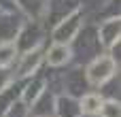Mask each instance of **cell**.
I'll return each instance as SVG.
<instances>
[{
    "label": "cell",
    "mask_w": 121,
    "mask_h": 117,
    "mask_svg": "<svg viewBox=\"0 0 121 117\" xmlns=\"http://www.w3.org/2000/svg\"><path fill=\"white\" fill-rule=\"evenodd\" d=\"M79 30H81V15H79V13H74V15H70V17L62 19V21L55 26V30H53V43L68 45V43L77 36V32H79Z\"/></svg>",
    "instance_id": "7a4b0ae2"
},
{
    "label": "cell",
    "mask_w": 121,
    "mask_h": 117,
    "mask_svg": "<svg viewBox=\"0 0 121 117\" xmlns=\"http://www.w3.org/2000/svg\"><path fill=\"white\" fill-rule=\"evenodd\" d=\"M102 102H104V98H102L98 92H89V94H85V96L81 98L79 109H81V113H85V115H98Z\"/></svg>",
    "instance_id": "8992f818"
},
{
    "label": "cell",
    "mask_w": 121,
    "mask_h": 117,
    "mask_svg": "<svg viewBox=\"0 0 121 117\" xmlns=\"http://www.w3.org/2000/svg\"><path fill=\"white\" fill-rule=\"evenodd\" d=\"M13 81H15V75H13L11 66H0V94H4Z\"/></svg>",
    "instance_id": "8fae6325"
},
{
    "label": "cell",
    "mask_w": 121,
    "mask_h": 117,
    "mask_svg": "<svg viewBox=\"0 0 121 117\" xmlns=\"http://www.w3.org/2000/svg\"><path fill=\"white\" fill-rule=\"evenodd\" d=\"M40 62H43V55H40V51H38L36 47L30 49V51H26V53L21 55V60H19V66H17L19 77H32V75L38 70Z\"/></svg>",
    "instance_id": "3957f363"
},
{
    "label": "cell",
    "mask_w": 121,
    "mask_h": 117,
    "mask_svg": "<svg viewBox=\"0 0 121 117\" xmlns=\"http://www.w3.org/2000/svg\"><path fill=\"white\" fill-rule=\"evenodd\" d=\"M70 47L68 45H60V43H53L47 51V64L49 66H62L70 60Z\"/></svg>",
    "instance_id": "5b68a950"
},
{
    "label": "cell",
    "mask_w": 121,
    "mask_h": 117,
    "mask_svg": "<svg viewBox=\"0 0 121 117\" xmlns=\"http://www.w3.org/2000/svg\"><path fill=\"white\" fill-rule=\"evenodd\" d=\"M102 117H119V100H104L102 107H100V113Z\"/></svg>",
    "instance_id": "30bf717a"
},
{
    "label": "cell",
    "mask_w": 121,
    "mask_h": 117,
    "mask_svg": "<svg viewBox=\"0 0 121 117\" xmlns=\"http://www.w3.org/2000/svg\"><path fill=\"white\" fill-rule=\"evenodd\" d=\"M15 58H17V43L0 40V66H11Z\"/></svg>",
    "instance_id": "9c48e42d"
},
{
    "label": "cell",
    "mask_w": 121,
    "mask_h": 117,
    "mask_svg": "<svg viewBox=\"0 0 121 117\" xmlns=\"http://www.w3.org/2000/svg\"><path fill=\"white\" fill-rule=\"evenodd\" d=\"M115 70H117L115 58L108 55V53H102V55H98L96 60L89 62V66H87V70H85V77H87V83H89V85L100 87V85H104L108 79H113Z\"/></svg>",
    "instance_id": "6da1fadb"
},
{
    "label": "cell",
    "mask_w": 121,
    "mask_h": 117,
    "mask_svg": "<svg viewBox=\"0 0 121 117\" xmlns=\"http://www.w3.org/2000/svg\"><path fill=\"white\" fill-rule=\"evenodd\" d=\"M98 36H100V43L104 47H115L119 43V17L104 21L98 30Z\"/></svg>",
    "instance_id": "277c9868"
},
{
    "label": "cell",
    "mask_w": 121,
    "mask_h": 117,
    "mask_svg": "<svg viewBox=\"0 0 121 117\" xmlns=\"http://www.w3.org/2000/svg\"><path fill=\"white\" fill-rule=\"evenodd\" d=\"M43 87H45V81H40V79H34L32 83H28V85H26V90H23V94H21L23 102H28V104H34V102L40 98V94L45 92Z\"/></svg>",
    "instance_id": "ba28073f"
},
{
    "label": "cell",
    "mask_w": 121,
    "mask_h": 117,
    "mask_svg": "<svg viewBox=\"0 0 121 117\" xmlns=\"http://www.w3.org/2000/svg\"><path fill=\"white\" fill-rule=\"evenodd\" d=\"M55 111H57L60 117H79L81 115L79 102L72 100V98H66V96H62V98L55 102Z\"/></svg>",
    "instance_id": "52a82bcc"
},
{
    "label": "cell",
    "mask_w": 121,
    "mask_h": 117,
    "mask_svg": "<svg viewBox=\"0 0 121 117\" xmlns=\"http://www.w3.org/2000/svg\"><path fill=\"white\" fill-rule=\"evenodd\" d=\"M6 117H26V107H23V102L11 104V107L6 109Z\"/></svg>",
    "instance_id": "7c38bea8"
}]
</instances>
